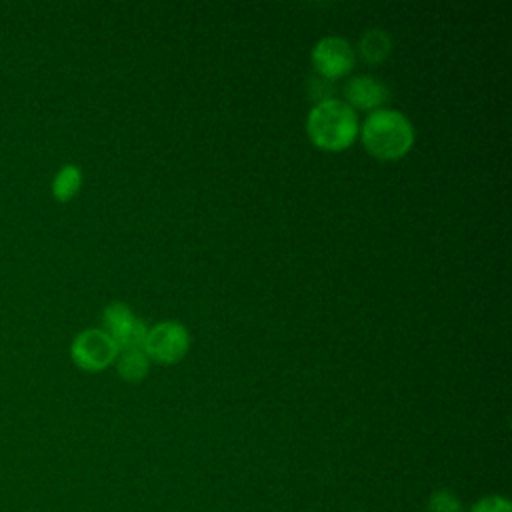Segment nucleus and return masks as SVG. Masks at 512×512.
I'll list each match as a JSON object with an SVG mask.
<instances>
[{
  "label": "nucleus",
  "instance_id": "5",
  "mask_svg": "<svg viewBox=\"0 0 512 512\" xmlns=\"http://www.w3.org/2000/svg\"><path fill=\"white\" fill-rule=\"evenodd\" d=\"M102 330L114 340L118 350L142 348L148 326L140 320L128 304L110 302L102 310Z\"/></svg>",
  "mask_w": 512,
  "mask_h": 512
},
{
  "label": "nucleus",
  "instance_id": "3",
  "mask_svg": "<svg viewBox=\"0 0 512 512\" xmlns=\"http://www.w3.org/2000/svg\"><path fill=\"white\" fill-rule=\"evenodd\" d=\"M190 348V332L176 320H164L148 326L142 350L150 362L164 366L180 362Z\"/></svg>",
  "mask_w": 512,
  "mask_h": 512
},
{
  "label": "nucleus",
  "instance_id": "6",
  "mask_svg": "<svg viewBox=\"0 0 512 512\" xmlns=\"http://www.w3.org/2000/svg\"><path fill=\"white\" fill-rule=\"evenodd\" d=\"M312 64L320 78L324 80H338L352 72L356 54L348 40L340 36H326L318 40L312 48Z\"/></svg>",
  "mask_w": 512,
  "mask_h": 512
},
{
  "label": "nucleus",
  "instance_id": "7",
  "mask_svg": "<svg viewBox=\"0 0 512 512\" xmlns=\"http://www.w3.org/2000/svg\"><path fill=\"white\" fill-rule=\"evenodd\" d=\"M344 96H346V104L352 108V110H368V112H374V110H380L390 92L388 88L378 82L374 76H366V74H360V76H354L346 82L344 86Z\"/></svg>",
  "mask_w": 512,
  "mask_h": 512
},
{
  "label": "nucleus",
  "instance_id": "11",
  "mask_svg": "<svg viewBox=\"0 0 512 512\" xmlns=\"http://www.w3.org/2000/svg\"><path fill=\"white\" fill-rule=\"evenodd\" d=\"M426 512H466L462 500L448 488L434 490L426 500Z\"/></svg>",
  "mask_w": 512,
  "mask_h": 512
},
{
  "label": "nucleus",
  "instance_id": "10",
  "mask_svg": "<svg viewBox=\"0 0 512 512\" xmlns=\"http://www.w3.org/2000/svg\"><path fill=\"white\" fill-rule=\"evenodd\" d=\"M392 50V40L386 30L382 28H370L362 34L358 42V54L368 64H380L388 58Z\"/></svg>",
  "mask_w": 512,
  "mask_h": 512
},
{
  "label": "nucleus",
  "instance_id": "12",
  "mask_svg": "<svg viewBox=\"0 0 512 512\" xmlns=\"http://www.w3.org/2000/svg\"><path fill=\"white\" fill-rule=\"evenodd\" d=\"M468 512H512V502L502 494H488L478 498Z\"/></svg>",
  "mask_w": 512,
  "mask_h": 512
},
{
  "label": "nucleus",
  "instance_id": "1",
  "mask_svg": "<svg viewBox=\"0 0 512 512\" xmlns=\"http://www.w3.org/2000/svg\"><path fill=\"white\" fill-rule=\"evenodd\" d=\"M358 136L370 156L382 162H394L412 150L414 126L402 112L380 108L366 116Z\"/></svg>",
  "mask_w": 512,
  "mask_h": 512
},
{
  "label": "nucleus",
  "instance_id": "8",
  "mask_svg": "<svg viewBox=\"0 0 512 512\" xmlns=\"http://www.w3.org/2000/svg\"><path fill=\"white\" fill-rule=\"evenodd\" d=\"M116 372L124 382L136 384L140 380H144L150 372V360L144 354L142 348H124L118 350V356L114 360Z\"/></svg>",
  "mask_w": 512,
  "mask_h": 512
},
{
  "label": "nucleus",
  "instance_id": "9",
  "mask_svg": "<svg viewBox=\"0 0 512 512\" xmlns=\"http://www.w3.org/2000/svg\"><path fill=\"white\" fill-rule=\"evenodd\" d=\"M82 182H84L82 168L78 164L68 162V164L60 166L56 170V174L52 176V182H50L52 198L58 200V202H70L80 192Z\"/></svg>",
  "mask_w": 512,
  "mask_h": 512
},
{
  "label": "nucleus",
  "instance_id": "4",
  "mask_svg": "<svg viewBox=\"0 0 512 512\" xmlns=\"http://www.w3.org/2000/svg\"><path fill=\"white\" fill-rule=\"evenodd\" d=\"M116 356L118 346L102 328H86L70 344V358L84 372H102L114 364Z\"/></svg>",
  "mask_w": 512,
  "mask_h": 512
},
{
  "label": "nucleus",
  "instance_id": "2",
  "mask_svg": "<svg viewBox=\"0 0 512 512\" xmlns=\"http://www.w3.org/2000/svg\"><path fill=\"white\" fill-rule=\"evenodd\" d=\"M356 112L338 98L318 100L306 116V134L310 142L324 152H342L358 138Z\"/></svg>",
  "mask_w": 512,
  "mask_h": 512
}]
</instances>
